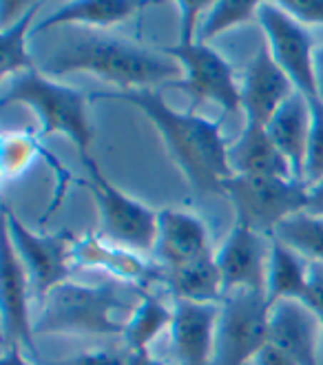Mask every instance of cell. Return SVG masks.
Masks as SVG:
<instances>
[{
  "label": "cell",
  "instance_id": "6da1fadb",
  "mask_svg": "<svg viewBox=\"0 0 323 365\" xmlns=\"http://www.w3.org/2000/svg\"><path fill=\"white\" fill-rule=\"evenodd\" d=\"M89 100H120L138 106L160 131L166 151L188 184L202 192H222L232 178L228 166V146L220 133V122H210L193 111H175L162 93L153 89H133L116 93H91Z\"/></svg>",
  "mask_w": 323,
  "mask_h": 365
},
{
  "label": "cell",
  "instance_id": "7a4b0ae2",
  "mask_svg": "<svg viewBox=\"0 0 323 365\" xmlns=\"http://www.w3.org/2000/svg\"><path fill=\"white\" fill-rule=\"evenodd\" d=\"M180 64L164 53H150L131 42L102 36L80 38L56 51L47 62L49 76H67L87 71L120 87V91L150 89L153 84L178 78Z\"/></svg>",
  "mask_w": 323,
  "mask_h": 365
},
{
  "label": "cell",
  "instance_id": "3957f363",
  "mask_svg": "<svg viewBox=\"0 0 323 365\" xmlns=\"http://www.w3.org/2000/svg\"><path fill=\"white\" fill-rule=\"evenodd\" d=\"M11 102H20L36 111L42 126V138L62 133L76 144L82 164L93 160V126L87 106L89 96H84L73 87H67V84L53 82L36 69H29L11 78L3 96V104Z\"/></svg>",
  "mask_w": 323,
  "mask_h": 365
},
{
  "label": "cell",
  "instance_id": "277c9868",
  "mask_svg": "<svg viewBox=\"0 0 323 365\" xmlns=\"http://www.w3.org/2000/svg\"><path fill=\"white\" fill-rule=\"evenodd\" d=\"M124 306L126 299L116 284L82 286L67 282L45 297V308L34 324V330L36 334H124V324L113 317L116 310Z\"/></svg>",
  "mask_w": 323,
  "mask_h": 365
},
{
  "label": "cell",
  "instance_id": "5b68a950",
  "mask_svg": "<svg viewBox=\"0 0 323 365\" xmlns=\"http://www.w3.org/2000/svg\"><path fill=\"white\" fill-rule=\"evenodd\" d=\"M310 186L299 180L270 175H232L224 182V195L235 208L237 226L272 237L284 220L308 208Z\"/></svg>",
  "mask_w": 323,
  "mask_h": 365
},
{
  "label": "cell",
  "instance_id": "8992f818",
  "mask_svg": "<svg viewBox=\"0 0 323 365\" xmlns=\"http://www.w3.org/2000/svg\"><path fill=\"white\" fill-rule=\"evenodd\" d=\"M162 53L175 60L184 71L182 80H173L170 84L188 93V111L195 113V106L202 102H215L224 115L242 109V93L240 84L235 82L232 67L206 42H200L198 38L178 40L173 47H164Z\"/></svg>",
  "mask_w": 323,
  "mask_h": 365
},
{
  "label": "cell",
  "instance_id": "52a82bcc",
  "mask_svg": "<svg viewBox=\"0 0 323 365\" xmlns=\"http://www.w3.org/2000/svg\"><path fill=\"white\" fill-rule=\"evenodd\" d=\"M89 180H78L96 200L100 215V232L104 240L131 250H155L158 242V212L142 202L128 197L104 178L96 160L87 164Z\"/></svg>",
  "mask_w": 323,
  "mask_h": 365
},
{
  "label": "cell",
  "instance_id": "ba28073f",
  "mask_svg": "<svg viewBox=\"0 0 323 365\" xmlns=\"http://www.w3.org/2000/svg\"><path fill=\"white\" fill-rule=\"evenodd\" d=\"M270 299L264 292L237 290L220 312L215 365H248L268 343Z\"/></svg>",
  "mask_w": 323,
  "mask_h": 365
},
{
  "label": "cell",
  "instance_id": "9c48e42d",
  "mask_svg": "<svg viewBox=\"0 0 323 365\" xmlns=\"http://www.w3.org/2000/svg\"><path fill=\"white\" fill-rule=\"evenodd\" d=\"M3 215L5 235L23 259L36 292L45 299L53 288L67 284L73 268V235H38L20 222L9 206H3Z\"/></svg>",
  "mask_w": 323,
  "mask_h": 365
},
{
  "label": "cell",
  "instance_id": "30bf717a",
  "mask_svg": "<svg viewBox=\"0 0 323 365\" xmlns=\"http://www.w3.org/2000/svg\"><path fill=\"white\" fill-rule=\"evenodd\" d=\"M257 23L266 34V45L275 62L292 80L294 89L306 98H317L314 87V42L310 31L286 14L279 3H262Z\"/></svg>",
  "mask_w": 323,
  "mask_h": 365
},
{
  "label": "cell",
  "instance_id": "8fae6325",
  "mask_svg": "<svg viewBox=\"0 0 323 365\" xmlns=\"http://www.w3.org/2000/svg\"><path fill=\"white\" fill-rule=\"evenodd\" d=\"M270 250L272 237L244 226H235L220 252L215 255L224 279V292L252 290L266 294Z\"/></svg>",
  "mask_w": 323,
  "mask_h": 365
},
{
  "label": "cell",
  "instance_id": "7c38bea8",
  "mask_svg": "<svg viewBox=\"0 0 323 365\" xmlns=\"http://www.w3.org/2000/svg\"><path fill=\"white\" fill-rule=\"evenodd\" d=\"M294 91L297 89L292 80L275 62L268 45H262L248 64L244 82L240 84L242 109L246 113V122H257L266 126L272 120V115L279 111V106Z\"/></svg>",
  "mask_w": 323,
  "mask_h": 365
},
{
  "label": "cell",
  "instance_id": "4fadbf2b",
  "mask_svg": "<svg viewBox=\"0 0 323 365\" xmlns=\"http://www.w3.org/2000/svg\"><path fill=\"white\" fill-rule=\"evenodd\" d=\"M323 324L297 299H282L270 308L268 343L290 354L299 365H319Z\"/></svg>",
  "mask_w": 323,
  "mask_h": 365
},
{
  "label": "cell",
  "instance_id": "5bb4252c",
  "mask_svg": "<svg viewBox=\"0 0 323 365\" xmlns=\"http://www.w3.org/2000/svg\"><path fill=\"white\" fill-rule=\"evenodd\" d=\"M220 312L222 308L217 304L175 299L170 336L182 365H210L215 361Z\"/></svg>",
  "mask_w": 323,
  "mask_h": 365
},
{
  "label": "cell",
  "instance_id": "9a60e30c",
  "mask_svg": "<svg viewBox=\"0 0 323 365\" xmlns=\"http://www.w3.org/2000/svg\"><path fill=\"white\" fill-rule=\"evenodd\" d=\"M29 272L18 257L11 240H3V321L9 346H18L38 361V348L34 343V324L29 314Z\"/></svg>",
  "mask_w": 323,
  "mask_h": 365
},
{
  "label": "cell",
  "instance_id": "2e32d148",
  "mask_svg": "<svg viewBox=\"0 0 323 365\" xmlns=\"http://www.w3.org/2000/svg\"><path fill=\"white\" fill-rule=\"evenodd\" d=\"M208 252V228L198 215L175 208L158 212L155 255L168 270L182 268Z\"/></svg>",
  "mask_w": 323,
  "mask_h": 365
},
{
  "label": "cell",
  "instance_id": "e0dca14e",
  "mask_svg": "<svg viewBox=\"0 0 323 365\" xmlns=\"http://www.w3.org/2000/svg\"><path fill=\"white\" fill-rule=\"evenodd\" d=\"M310 100L294 91L266 124L275 146L288 160L294 180L304 182L306 175V155L310 140Z\"/></svg>",
  "mask_w": 323,
  "mask_h": 365
},
{
  "label": "cell",
  "instance_id": "ac0fdd59",
  "mask_svg": "<svg viewBox=\"0 0 323 365\" xmlns=\"http://www.w3.org/2000/svg\"><path fill=\"white\" fill-rule=\"evenodd\" d=\"M228 166L232 175H270L294 180L288 160L275 146L268 128L257 122H246L242 135L232 146H228Z\"/></svg>",
  "mask_w": 323,
  "mask_h": 365
},
{
  "label": "cell",
  "instance_id": "d6986e66",
  "mask_svg": "<svg viewBox=\"0 0 323 365\" xmlns=\"http://www.w3.org/2000/svg\"><path fill=\"white\" fill-rule=\"evenodd\" d=\"M73 264L82 268H102L122 282H146L153 277V270L135 250L104 242V237L96 235H84L73 242Z\"/></svg>",
  "mask_w": 323,
  "mask_h": 365
},
{
  "label": "cell",
  "instance_id": "ffe728a7",
  "mask_svg": "<svg viewBox=\"0 0 323 365\" xmlns=\"http://www.w3.org/2000/svg\"><path fill=\"white\" fill-rule=\"evenodd\" d=\"M140 7L144 5L135 3V0H76V3L60 5L47 18H42L38 25H34V34H42L60 25H76V23L111 27L124 23Z\"/></svg>",
  "mask_w": 323,
  "mask_h": 365
},
{
  "label": "cell",
  "instance_id": "44dd1931",
  "mask_svg": "<svg viewBox=\"0 0 323 365\" xmlns=\"http://www.w3.org/2000/svg\"><path fill=\"white\" fill-rule=\"evenodd\" d=\"M168 284L175 299L198 304H217L224 292V279L215 255L208 252L182 268L168 270Z\"/></svg>",
  "mask_w": 323,
  "mask_h": 365
},
{
  "label": "cell",
  "instance_id": "7402d4cb",
  "mask_svg": "<svg viewBox=\"0 0 323 365\" xmlns=\"http://www.w3.org/2000/svg\"><path fill=\"white\" fill-rule=\"evenodd\" d=\"M308 272L310 262L306 257H301L286 244L272 240L266 284V294L270 304L282 302V299H297V302H301L308 288Z\"/></svg>",
  "mask_w": 323,
  "mask_h": 365
},
{
  "label": "cell",
  "instance_id": "603a6c76",
  "mask_svg": "<svg viewBox=\"0 0 323 365\" xmlns=\"http://www.w3.org/2000/svg\"><path fill=\"white\" fill-rule=\"evenodd\" d=\"M173 324V310L166 308L158 297L142 292V299L135 304L131 317L124 324V343L128 352H144L153 343V339L170 328Z\"/></svg>",
  "mask_w": 323,
  "mask_h": 365
},
{
  "label": "cell",
  "instance_id": "cb8c5ba5",
  "mask_svg": "<svg viewBox=\"0 0 323 365\" xmlns=\"http://www.w3.org/2000/svg\"><path fill=\"white\" fill-rule=\"evenodd\" d=\"M272 240L286 244L308 262H323V220L306 210L279 224L272 232Z\"/></svg>",
  "mask_w": 323,
  "mask_h": 365
},
{
  "label": "cell",
  "instance_id": "d4e9b609",
  "mask_svg": "<svg viewBox=\"0 0 323 365\" xmlns=\"http://www.w3.org/2000/svg\"><path fill=\"white\" fill-rule=\"evenodd\" d=\"M38 9L40 3H34L23 18L5 27L3 34H0V76L3 78L34 69L27 53V34L34 31V16Z\"/></svg>",
  "mask_w": 323,
  "mask_h": 365
},
{
  "label": "cell",
  "instance_id": "484cf974",
  "mask_svg": "<svg viewBox=\"0 0 323 365\" xmlns=\"http://www.w3.org/2000/svg\"><path fill=\"white\" fill-rule=\"evenodd\" d=\"M260 5L262 3H255V0H220V3H212L206 16L200 20L198 40L208 45L210 38L248 23V20L257 18Z\"/></svg>",
  "mask_w": 323,
  "mask_h": 365
},
{
  "label": "cell",
  "instance_id": "4316f807",
  "mask_svg": "<svg viewBox=\"0 0 323 365\" xmlns=\"http://www.w3.org/2000/svg\"><path fill=\"white\" fill-rule=\"evenodd\" d=\"M42 144L34 133L18 131L3 135V178L11 180L18 178L23 170L34 162L40 160Z\"/></svg>",
  "mask_w": 323,
  "mask_h": 365
},
{
  "label": "cell",
  "instance_id": "83f0119b",
  "mask_svg": "<svg viewBox=\"0 0 323 365\" xmlns=\"http://www.w3.org/2000/svg\"><path fill=\"white\" fill-rule=\"evenodd\" d=\"M310 100V140H308V155H306V175L304 182L314 186L323 180V102L319 98Z\"/></svg>",
  "mask_w": 323,
  "mask_h": 365
},
{
  "label": "cell",
  "instance_id": "f1b7e54d",
  "mask_svg": "<svg viewBox=\"0 0 323 365\" xmlns=\"http://www.w3.org/2000/svg\"><path fill=\"white\" fill-rule=\"evenodd\" d=\"M279 7L304 27H323V0H284Z\"/></svg>",
  "mask_w": 323,
  "mask_h": 365
},
{
  "label": "cell",
  "instance_id": "f546056e",
  "mask_svg": "<svg viewBox=\"0 0 323 365\" xmlns=\"http://www.w3.org/2000/svg\"><path fill=\"white\" fill-rule=\"evenodd\" d=\"M301 302H304L323 324V262H310L308 288Z\"/></svg>",
  "mask_w": 323,
  "mask_h": 365
},
{
  "label": "cell",
  "instance_id": "4dcf8cb0",
  "mask_svg": "<svg viewBox=\"0 0 323 365\" xmlns=\"http://www.w3.org/2000/svg\"><path fill=\"white\" fill-rule=\"evenodd\" d=\"M56 365H126V361H122L116 354L102 352V350H93V352H82L73 359H64Z\"/></svg>",
  "mask_w": 323,
  "mask_h": 365
},
{
  "label": "cell",
  "instance_id": "1f68e13d",
  "mask_svg": "<svg viewBox=\"0 0 323 365\" xmlns=\"http://www.w3.org/2000/svg\"><path fill=\"white\" fill-rule=\"evenodd\" d=\"M252 365H299V363L284 350L272 346V343H266V346L260 350V354L255 356Z\"/></svg>",
  "mask_w": 323,
  "mask_h": 365
},
{
  "label": "cell",
  "instance_id": "d6a6232c",
  "mask_svg": "<svg viewBox=\"0 0 323 365\" xmlns=\"http://www.w3.org/2000/svg\"><path fill=\"white\" fill-rule=\"evenodd\" d=\"M34 3H3L0 5V18H3V29L5 27H9V25H14L16 20H20L23 18L27 11H29V7H31Z\"/></svg>",
  "mask_w": 323,
  "mask_h": 365
},
{
  "label": "cell",
  "instance_id": "836d02e7",
  "mask_svg": "<svg viewBox=\"0 0 323 365\" xmlns=\"http://www.w3.org/2000/svg\"><path fill=\"white\" fill-rule=\"evenodd\" d=\"M306 212H310V215H314V217H321L323 220V180L319 184L310 186Z\"/></svg>",
  "mask_w": 323,
  "mask_h": 365
},
{
  "label": "cell",
  "instance_id": "e575fe53",
  "mask_svg": "<svg viewBox=\"0 0 323 365\" xmlns=\"http://www.w3.org/2000/svg\"><path fill=\"white\" fill-rule=\"evenodd\" d=\"M314 87H317V98L323 102V38L314 47Z\"/></svg>",
  "mask_w": 323,
  "mask_h": 365
},
{
  "label": "cell",
  "instance_id": "d590c367",
  "mask_svg": "<svg viewBox=\"0 0 323 365\" xmlns=\"http://www.w3.org/2000/svg\"><path fill=\"white\" fill-rule=\"evenodd\" d=\"M126 365H168L150 354V350L144 352H126Z\"/></svg>",
  "mask_w": 323,
  "mask_h": 365
},
{
  "label": "cell",
  "instance_id": "8d00e7d4",
  "mask_svg": "<svg viewBox=\"0 0 323 365\" xmlns=\"http://www.w3.org/2000/svg\"><path fill=\"white\" fill-rule=\"evenodd\" d=\"M0 365H34L25 354H23V348L18 346H7L5 354H3V361Z\"/></svg>",
  "mask_w": 323,
  "mask_h": 365
},
{
  "label": "cell",
  "instance_id": "74e56055",
  "mask_svg": "<svg viewBox=\"0 0 323 365\" xmlns=\"http://www.w3.org/2000/svg\"><path fill=\"white\" fill-rule=\"evenodd\" d=\"M321 352H323V334H321Z\"/></svg>",
  "mask_w": 323,
  "mask_h": 365
},
{
  "label": "cell",
  "instance_id": "f35d334b",
  "mask_svg": "<svg viewBox=\"0 0 323 365\" xmlns=\"http://www.w3.org/2000/svg\"><path fill=\"white\" fill-rule=\"evenodd\" d=\"M248 365H252V363H248Z\"/></svg>",
  "mask_w": 323,
  "mask_h": 365
}]
</instances>
